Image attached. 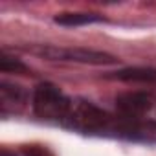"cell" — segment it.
I'll list each match as a JSON object with an SVG mask.
<instances>
[{
    "label": "cell",
    "mask_w": 156,
    "mask_h": 156,
    "mask_svg": "<svg viewBox=\"0 0 156 156\" xmlns=\"http://www.w3.org/2000/svg\"><path fill=\"white\" fill-rule=\"evenodd\" d=\"M68 118H72V125L73 127L83 129V130H99L110 121V116L105 110H101L96 105L87 103V101L77 103L75 108L70 110Z\"/></svg>",
    "instance_id": "7a4b0ae2"
},
{
    "label": "cell",
    "mask_w": 156,
    "mask_h": 156,
    "mask_svg": "<svg viewBox=\"0 0 156 156\" xmlns=\"http://www.w3.org/2000/svg\"><path fill=\"white\" fill-rule=\"evenodd\" d=\"M152 107V98L145 92H127L116 98V108L127 118H140Z\"/></svg>",
    "instance_id": "277c9868"
},
{
    "label": "cell",
    "mask_w": 156,
    "mask_h": 156,
    "mask_svg": "<svg viewBox=\"0 0 156 156\" xmlns=\"http://www.w3.org/2000/svg\"><path fill=\"white\" fill-rule=\"evenodd\" d=\"M0 156H15V154H11V152H8V151H2V152H0Z\"/></svg>",
    "instance_id": "30bf717a"
},
{
    "label": "cell",
    "mask_w": 156,
    "mask_h": 156,
    "mask_svg": "<svg viewBox=\"0 0 156 156\" xmlns=\"http://www.w3.org/2000/svg\"><path fill=\"white\" fill-rule=\"evenodd\" d=\"M22 156H53V154L42 145H26L22 147Z\"/></svg>",
    "instance_id": "9c48e42d"
},
{
    "label": "cell",
    "mask_w": 156,
    "mask_h": 156,
    "mask_svg": "<svg viewBox=\"0 0 156 156\" xmlns=\"http://www.w3.org/2000/svg\"><path fill=\"white\" fill-rule=\"evenodd\" d=\"M35 114L42 119H62L70 114V99L51 83H41L33 94Z\"/></svg>",
    "instance_id": "6da1fadb"
},
{
    "label": "cell",
    "mask_w": 156,
    "mask_h": 156,
    "mask_svg": "<svg viewBox=\"0 0 156 156\" xmlns=\"http://www.w3.org/2000/svg\"><path fill=\"white\" fill-rule=\"evenodd\" d=\"M110 77L127 83H156V68L149 66H132V68H123L118 72H112Z\"/></svg>",
    "instance_id": "8992f818"
},
{
    "label": "cell",
    "mask_w": 156,
    "mask_h": 156,
    "mask_svg": "<svg viewBox=\"0 0 156 156\" xmlns=\"http://www.w3.org/2000/svg\"><path fill=\"white\" fill-rule=\"evenodd\" d=\"M53 22L59 26H66V28H77V26H87V24L107 22V19L98 13H61L53 19Z\"/></svg>",
    "instance_id": "52a82bcc"
},
{
    "label": "cell",
    "mask_w": 156,
    "mask_h": 156,
    "mask_svg": "<svg viewBox=\"0 0 156 156\" xmlns=\"http://www.w3.org/2000/svg\"><path fill=\"white\" fill-rule=\"evenodd\" d=\"M26 90L19 85L2 81L0 83V108L2 114H15L24 108Z\"/></svg>",
    "instance_id": "5b68a950"
},
{
    "label": "cell",
    "mask_w": 156,
    "mask_h": 156,
    "mask_svg": "<svg viewBox=\"0 0 156 156\" xmlns=\"http://www.w3.org/2000/svg\"><path fill=\"white\" fill-rule=\"evenodd\" d=\"M0 70L6 73H30V68L20 59H15L8 53L0 55Z\"/></svg>",
    "instance_id": "ba28073f"
},
{
    "label": "cell",
    "mask_w": 156,
    "mask_h": 156,
    "mask_svg": "<svg viewBox=\"0 0 156 156\" xmlns=\"http://www.w3.org/2000/svg\"><path fill=\"white\" fill-rule=\"evenodd\" d=\"M61 61H72L81 64H114L119 59L112 53L90 48H62Z\"/></svg>",
    "instance_id": "3957f363"
}]
</instances>
